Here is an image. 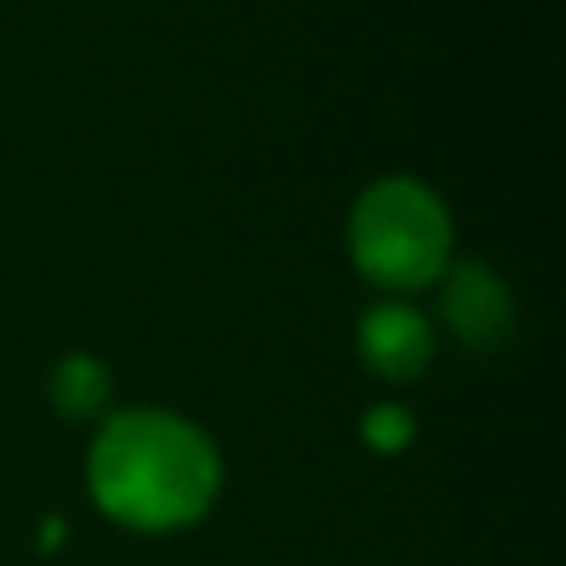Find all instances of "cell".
Returning <instances> with one entry per match:
<instances>
[{
	"instance_id": "obj_6",
	"label": "cell",
	"mask_w": 566,
	"mask_h": 566,
	"mask_svg": "<svg viewBox=\"0 0 566 566\" xmlns=\"http://www.w3.org/2000/svg\"><path fill=\"white\" fill-rule=\"evenodd\" d=\"M411 433H416V420H411L402 407H394V402L371 407L367 420H363V438H367L376 451H402V447L411 442Z\"/></svg>"
},
{
	"instance_id": "obj_4",
	"label": "cell",
	"mask_w": 566,
	"mask_h": 566,
	"mask_svg": "<svg viewBox=\"0 0 566 566\" xmlns=\"http://www.w3.org/2000/svg\"><path fill=\"white\" fill-rule=\"evenodd\" d=\"M358 354L385 380H411L433 358V327L416 305L380 301L358 323Z\"/></svg>"
},
{
	"instance_id": "obj_3",
	"label": "cell",
	"mask_w": 566,
	"mask_h": 566,
	"mask_svg": "<svg viewBox=\"0 0 566 566\" xmlns=\"http://www.w3.org/2000/svg\"><path fill=\"white\" fill-rule=\"evenodd\" d=\"M438 279H442L438 314H442L447 332L464 349L491 354L495 345H504L513 336V296H509L504 279L491 265H482V261H451Z\"/></svg>"
},
{
	"instance_id": "obj_2",
	"label": "cell",
	"mask_w": 566,
	"mask_h": 566,
	"mask_svg": "<svg viewBox=\"0 0 566 566\" xmlns=\"http://www.w3.org/2000/svg\"><path fill=\"white\" fill-rule=\"evenodd\" d=\"M349 256L385 292L438 283L451 265V212L442 195L416 177L371 181L349 208Z\"/></svg>"
},
{
	"instance_id": "obj_5",
	"label": "cell",
	"mask_w": 566,
	"mask_h": 566,
	"mask_svg": "<svg viewBox=\"0 0 566 566\" xmlns=\"http://www.w3.org/2000/svg\"><path fill=\"white\" fill-rule=\"evenodd\" d=\"M49 398L62 416L80 420V416H97L111 398V376L93 354H71L53 367L49 376Z\"/></svg>"
},
{
	"instance_id": "obj_1",
	"label": "cell",
	"mask_w": 566,
	"mask_h": 566,
	"mask_svg": "<svg viewBox=\"0 0 566 566\" xmlns=\"http://www.w3.org/2000/svg\"><path fill=\"white\" fill-rule=\"evenodd\" d=\"M221 491V455L212 438L164 407L115 411L88 451L93 504L146 535L199 522Z\"/></svg>"
}]
</instances>
